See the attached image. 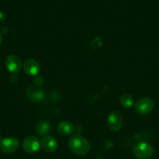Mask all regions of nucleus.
<instances>
[{
    "instance_id": "nucleus-1",
    "label": "nucleus",
    "mask_w": 159,
    "mask_h": 159,
    "mask_svg": "<svg viewBox=\"0 0 159 159\" xmlns=\"http://www.w3.org/2000/svg\"><path fill=\"white\" fill-rule=\"evenodd\" d=\"M68 147L72 152L80 156L87 154L91 149L88 140L78 134H74L69 138Z\"/></svg>"
},
{
    "instance_id": "nucleus-2",
    "label": "nucleus",
    "mask_w": 159,
    "mask_h": 159,
    "mask_svg": "<svg viewBox=\"0 0 159 159\" xmlns=\"http://www.w3.org/2000/svg\"><path fill=\"white\" fill-rule=\"evenodd\" d=\"M134 154L138 159H149L154 155V149L151 144L145 141H140L134 147Z\"/></svg>"
},
{
    "instance_id": "nucleus-3",
    "label": "nucleus",
    "mask_w": 159,
    "mask_h": 159,
    "mask_svg": "<svg viewBox=\"0 0 159 159\" xmlns=\"http://www.w3.org/2000/svg\"><path fill=\"white\" fill-rule=\"evenodd\" d=\"M154 108V102L150 98H142L135 104V110L137 113L146 115L151 112Z\"/></svg>"
},
{
    "instance_id": "nucleus-4",
    "label": "nucleus",
    "mask_w": 159,
    "mask_h": 159,
    "mask_svg": "<svg viewBox=\"0 0 159 159\" xmlns=\"http://www.w3.org/2000/svg\"><path fill=\"white\" fill-rule=\"evenodd\" d=\"M41 147V142L34 136H28L23 140L22 148L26 153L34 154L39 150Z\"/></svg>"
},
{
    "instance_id": "nucleus-5",
    "label": "nucleus",
    "mask_w": 159,
    "mask_h": 159,
    "mask_svg": "<svg viewBox=\"0 0 159 159\" xmlns=\"http://www.w3.org/2000/svg\"><path fill=\"white\" fill-rule=\"evenodd\" d=\"M19 148V141L14 137H7L0 141V150L5 154L14 153Z\"/></svg>"
},
{
    "instance_id": "nucleus-6",
    "label": "nucleus",
    "mask_w": 159,
    "mask_h": 159,
    "mask_svg": "<svg viewBox=\"0 0 159 159\" xmlns=\"http://www.w3.org/2000/svg\"><path fill=\"white\" fill-rule=\"evenodd\" d=\"M5 65L7 70L12 73H17L23 67L21 59L16 55H10L7 56L5 61Z\"/></svg>"
},
{
    "instance_id": "nucleus-7",
    "label": "nucleus",
    "mask_w": 159,
    "mask_h": 159,
    "mask_svg": "<svg viewBox=\"0 0 159 159\" xmlns=\"http://www.w3.org/2000/svg\"><path fill=\"white\" fill-rule=\"evenodd\" d=\"M108 125L111 130L117 132L120 130L123 126V118L118 111H111L108 118Z\"/></svg>"
},
{
    "instance_id": "nucleus-8",
    "label": "nucleus",
    "mask_w": 159,
    "mask_h": 159,
    "mask_svg": "<svg viewBox=\"0 0 159 159\" xmlns=\"http://www.w3.org/2000/svg\"><path fill=\"white\" fill-rule=\"evenodd\" d=\"M24 70L27 75L35 76L38 73L40 70V65L35 59H28L23 64Z\"/></svg>"
},
{
    "instance_id": "nucleus-9",
    "label": "nucleus",
    "mask_w": 159,
    "mask_h": 159,
    "mask_svg": "<svg viewBox=\"0 0 159 159\" xmlns=\"http://www.w3.org/2000/svg\"><path fill=\"white\" fill-rule=\"evenodd\" d=\"M41 146L47 152H54L58 148L57 140L52 136L46 135L42 138L41 141Z\"/></svg>"
},
{
    "instance_id": "nucleus-10",
    "label": "nucleus",
    "mask_w": 159,
    "mask_h": 159,
    "mask_svg": "<svg viewBox=\"0 0 159 159\" xmlns=\"http://www.w3.org/2000/svg\"><path fill=\"white\" fill-rule=\"evenodd\" d=\"M27 95L34 102H39L44 98V92L42 90L34 86H29L27 89Z\"/></svg>"
},
{
    "instance_id": "nucleus-11",
    "label": "nucleus",
    "mask_w": 159,
    "mask_h": 159,
    "mask_svg": "<svg viewBox=\"0 0 159 159\" xmlns=\"http://www.w3.org/2000/svg\"><path fill=\"white\" fill-rule=\"evenodd\" d=\"M57 129L61 135L69 136L73 134V130H74V126L70 122L63 121L59 123Z\"/></svg>"
},
{
    "instance_id": "nucleus-12",
    "label": "nucleus",
    "mask_w": 159,
    "mask_h": 159,
    "mask_svg": "<svg viewBox=\"0 0 159 159\" xmlns=\"http://www.w3.org/2000/svg\"><path fill=\"white\" fill-rule=\"evenodd\" d=\"M119 102L121 103L124 108H129L134 105V98L131 95L129 94H122L120 98H119Z\"/></svg>"
},
{
    "instance_id": "nucleus-13",
    "label": "nucleus",
    "mask_w": 159,
    "mask_h": 159,
    "mask_svg": "<svg viewBox=\"0 0 159 159\" xmlns=\"http://www.w3.org/2000/svg\"><path fill=\"white\" fill-rule=\"evenodd\" d=\"M50 129H51V126H50L49 123L42 122V123H40L39 126H38V133H39L40 135L45 137L49 132Z\"/></svg>"
},
{
    "instance_id": "nucleus-14",
    "label": "nucleus",
    "mask_w": 159,
    "mask_h": 159,
    "mask_svg": "<svg viewBox=\"0 0 159 159\" xmlns=\"http://www.w3.org/2000/svg\"><path fill=\"white\" fill-rule=\"evenodd\" d=\"M35 83L38 86H41V85L43 84V79H42V76H38L36 78H35Z\"/></svg>"
},
{
    "instance_id": "nucleus-15",
    "label": "nucleus",
    "mask_w": 159,
    "mask_h": 159,
    "mask_svg": "<svg viewBox=\"0 0 159 159\" xmlns=\"http://www.w3.org/2000/svg\"><path fill=\"white\" fill-rule=\"evenodd\" d=\"M6 19V14L2 11H0V22L5 20Z\"/></svg>"
},
{
    "instance_id": "nucleus-16",
    "label": "nucleus",
    "mask_w": 159,
    "mask_h": 159,
    "mask_svg": "<svg viewBox=\"0 0 159 159\" xmlns=\"http://www.w3.org/2000/svg\"><path fill=\"white\" fill-rule=\"evenodd\" d=\"M2 34L0 33V44L2 43Z\"/></svg>"
}]
</instances>
